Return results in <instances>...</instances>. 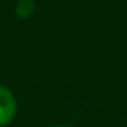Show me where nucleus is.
<instances>
[{
    "mask_svg": "<svg viewBox=\"0 0 127 127\" xmlns=\"http://www.w3.org/2000/svg\"><path fill=\"white\" fill-rule=\"evenodd\" d=\"M17 114V100L14 93L5 87L0 85V127L8 126Z\"/></svg>",
    "mask_w": 127,
    "mask_h": 127,
    "instance_id": "nucleus-1",
    "label": "nucleus"
},
{
    "mask_svg": "<svg viewBox=\"0 0 127 127\" xmlns=\"http://www.w3.org/2000/svg\"><path fill=\"white\" fill-rule=\"evenodd\" d=\"M55 127H69V126H55Z\"/></svg>",
    "mask_w": 127,
    "mask_h": 127,
    "instance_id": "nucleus-3",
    "label": "nucleus"
},
{
    "mask_svg": "<svg viewBox=\"0 0 127 127\" xmlns=\"http://www.w3.org/2000/svg\"><path fill=\"white\" fill-rule=\"evenodd\" d=\"M36 9V0H18L15 3V14L18 18H29Z\"/></svg>",
    "mask_w": 127,
    "mask_h": 127,
    "instance_id": "nucleus-2",
    "label": "nucleus"
}]
</instances>
